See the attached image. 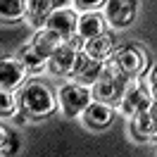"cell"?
Wrapping results in <instances>:
<instances>
[{"instance_id": "3957f363", "label": "cell", "mask_w": 157, "mask_h": 157, "mask_svg": "<svg viewBox=\"0 0 157 157\" xmlns=\"http://www.w3.org/2000/svg\"><path fill=\"white\" fill-rule=\"evenodd\" d=\"M57 102L67 117H78L93 102V90L83 83H78V81H71V83H64L57 90Z\"/></svg>"}, {"instance_id": "8992f818", "label": "cell", "mask_w": 157, "mask_h": 157, "mask_svg": "<svg viewBox=\"0 0 157 157\" xmlns=\"http://www.w3.org/2000/svg\"><path fill=\"white\" fill-rule=\"evenodd\" d=\"M152 100H155L152 98V88H147L143 83L133 81L117 105H119V109H121L124 114H131V117H133L136 112H147L150 105H152Z\"/></svg>"}, {"instance_id": "603a6c76", "label": "cell", "mask_w": 157, "mask_h": 157, "mask_svg": "<svg viewBox=\"0 0 157 157\" xmlns=\"http://www.w3.org/2000/svg\"><path fill=\"white\" fill-rule=\"evenodd\" d=\"M150 88H152V93L157 95V67L152 69V74H150Z\"/></svg>"}, {"instance_id": "44dd1931", "label": "cell", "mask_w": 157, "mask_h": 157, "mask_svg": "<svg viewBox=\"0 0 157 157\" xmlns=\"http://www.w3.org/2000/svg\"><path fill=\"white\" fill-rule=\"evenodd\" d=\"M76 2V7L81 12H86V10H95V7H100L102 2H107V0H74Z\"/></svg>"}, {"instance_id": "e0dca14e", "label": "cell", "mask_w": 157, "mask_h": 157, "mask_svg": "<svg viewBox=\"0 0 157 157\" xmlns=\"http://www.w3.org/2000/svg\"><path fill=\"white\" fill-rule=\"evenodd\" d=\"M19 59L26 64V69H29L31 74L43 71V69H45V64H48V57H43L38 50L33 48V43H31V45H24V48L19 50Z\"/></svg>"}, {"instance_id": "8fae6325", "label": "cell", "mask_w": 157, "mask_h": 157, "mask_svg": "<svg viewBox=\"0 0 157 157\" xmlns=\"http://www.w3.org/2000/svg\"><path fill=\"white\" fill-rule=\"evenodd\" d=\"M107 17L102 12H95V10H86L83 14H78V26H76V33L81 36L83 40L93 38V36H100L105 33L107 29Z\"/></svg>"}, {"instance_id": "277c9868", "label": "cell", "mask_w": 157, "mask_h": 157, "mask_svg": "<svg viewBox=\"0 0 157 157\" xmlns=\"http://www.w3.org/2000/svg\"><path fill=\"white\" fill-rule=\"evenodd\" d=\"M83 43L86 40L81 38V36H71V38H67L62 45H59L52 55H50L48 59V69L50 74H55V76H62V74H69L71 76V71H74V64H76V57L78 52L83 50Z\"/></svg>"}, {"instance_id": "cb8c5ba5", "label": "cell", "mask_w": 157, "mask_h": 157, "mask_svg": "<svg viewBox=\"0 0 157 157\" xmlns=\"http://www.w3.org/2000/svg\"><path fill=\"white\" fill-rule=\"evenodd\" d=\"M150 117L155 119V124H157V98L152 100V105H150Z\"/></svg>"}, {"instance_id": "ffe728a7", "label": "cell", "mask_w": 157, "mask_h": 157, "mask_svg": "<svg viewBox=\"0 0 157 157\" xmlns=\"http://www.w3.org/2000/svg\"><path fill=\"white\" fill-rule=\"evenodd\" d=\"M17 147H19L17 136H14L12 131H7V128H2V155H10V152H14Z\"/></svg>"}, {"instance_id": "52a82bcc", "label": "cell", "mask_w": 157, "mask_h": 157, "mask_svg": "<svg viewBox=\"0 0 157 157\" xmlns=\"http://www.w3.org/2000/svg\"><path fill=\"white\" fill-rule=\"evenodd\" d=\"M138 0H107L105 2V17L114 29H124L136 19Z\"/></svg>"}, {"instance_id": "9a60e30c", "label": "cell", "mask_w": 157, "mask_h": 157, "mask_svg": "<svg viewBox=\"0 0 157 157\" xmlns=\"http://www.w3.org/2000/svg\"><path fill=\"white\" fill-rule=\"evenodd\" d=\"M62 43H64V38L59 36L57 31H52V29H48V26H43V29H38L36 38H33V48L38 50L43 57L50 59V55H52V52H55V50H57Z\"/></svg>"}, {"instance_id": "2e32d148", "label": "cell", "mask_w": 157, "mask_h": 157, "mask_svg": "<svg viewBox=\"0 0 157 157\" xmlns=\"http://www.w3.org/2000/svg\"><path fill=\"white\" fill-rule=\"evenodd\" d=\"M131 131H133V138H136V140H150V138H152V133L157 131V124H155V119L150 117V109L133 114Z\"/></svg>"}, {"instance_id": "9c48e42d", "label": "cell", "mask_w": 157, "mask_h": 157, "mask_svg": "<svg viewBox=\"0 0 157 157\" xmlns=\"http://www.w3.org/2000/svg\"><path fill=\"white\" fill-rule=\"evenodd\" d=\"M26 74H29V69H26V64L21 59H14V57L2 59V64H0V88L14 90L26 78Z\"/></svg>"}, {"instance_id": "7402d4cb", "label": "cell", "mask_w": 157, "mask_h": 157, "mask_svg": "<svg viewBox=\"0 0 157 157\" xmlns=\"http://www.w3.org/2000/svg\"><path fill=\"white\" fill-rule=\"evenodd\" d=\"M71 2H74V0H52L55 10H64V7H71Z\"/></svg>"}, {"instance_id": "5bb4252c", "label": "cell", "mask_w": 157, "mask_h": 157, "mask_svg": "<svg viewBox=\"0 0 157 157\" xmlns=\"http://www.w3.org/2000/svg\"><path fill=\"white\" fill-rule=\"evenodd\" d=\"M55 5L52 0H26V17L33 29H43L48 24V17L52 14Z\"/></svg>"}, {"instance_id": "d6986e66", "label": "cell", "mask_w": 157, "mask_h": 157, "mask_svg": "<svg viewBox=\"0 0 157 157\" xmlns=\"http://www.w3.org/2000/svg\"><path fill=\"white\" fill-rule=\"evenodd\" d=\"M0 114L2 117L14 114V95H12V90H2V95H0Z\"/></svg>"}, {"instance_id": "5b68a950", "label": "cell", "mask_w": 157, "mask_h": 157, "mask_svg": "<svg viewBox=\"0 0 157 157\" xmlns=\"http://www.w3.org/2000/svg\"><path fill=\"white\" fill-rule=\"evenodd\" d=\"M112 62L117 64L121 71H126L128 76H140L143 71L147 69V55L143 48H138L133 43H128V45H119L114 52H112Z\"/></svg>"}, {"instance_id": "ba28073f", "label": "cell", "mask_w": 157, "mask_h": 157, "mask_svg": "<svg viewBox=\"0 0 157 157\" xmlns=\"http://www.w3.org/2000/svg\"><path fill=\"white\" fill-rule=\"evenodd\" d=\"M100 74H102V62H100V59H93L88 52L81 50L78 57H76V64H74V71H71L74 81L83 83V86H93L100 78Z\"/></svg>"}, {"instance_id": "7c38bea8", "label": "cell", "mask_w": 157, "mask_h": 157, "mask_svg": "<svg viewBox=\"0 0 157 157\" xmlns=\"http://www.w3.org/2000/svg\"><path fill=\"white\" fill-rule=\"evenodd\" d=\"M112 117H114V109L109 102L105 100H95V102H90L86 112H83V119H86V124L90 128H105L112 124Z\"/></svg>"}, {"instance_id": "4fadbf2b", "label": "cell", "mask_w": 157, "mask_h": 157, "mask_svg": "<svg viewBox=\"0 0 157 157\" xmlns=\"http://www.w3.org/2000/svg\"><path fill=\"white\" fill-rule=\"evenodd\" d=\"M83 52H88L93 59H100V62H105V59L112 57V52H114V40L109 36L107 31L105 33H100V36H93L83 43Z\"/></svg>"}, {"instance_id": "30bf717a", "label": "cell", "mask_w": 157, "mask_h": 157, "mask_svg": "<svg viewBox=\"0 0 157 157\" xmlns=\"http://www.w3.org/2000/svg\"><path fill=\"white\" fill-rule=\"evenodd\" d=\"M48 29L57 31L62 38L67 40L76 33V26H78V14L71 7H64V10H52V14L48 17Z\"/></svg>"}, {"instance_id": "6da1fadb", "label": "cell", "mask_w": 157, "mask_h": 157, "mask_svg": "<svg viewBox=\"0 0 157 157\" xmlns=\"http://www.w3.org/2000/svg\"><path fill=\"white\" fill-rule=\"evenodd\" d=\"M136 81V76H128L126 71L112 62V59H105L102 62V74L100 78L93 83V93L98 95V100H105V102H119L121 95L128 90V86Z\"/></svg>"}, {"instance_id": "7a4b0ae2", "label": "cell", "mask_w": 157, "mask_h": 157, "mask_svg": "<svg viewBox=\"0 0 157 157\" xmlns=\"http://www.w3.org/2000/svg\"><path fill=\"white\" fill-rule=\"evenodd\" d=\"M19 105H21V112H26L33 119H40V117H48L55 109V95L50 93V88L45 83L31 81V83H26L21 88Z\"/></svg>"}, {"instance_id": "ac0fdd59", "label": "cell", "mask_w": 157, "mask_h": 157, "mask_svg": "<svg viewBox=\"0 0 157 157\" xmlns=\"http://www.w3.org/2000/svg\"><path fill=\"white\" fill-rule=\"evenodd\" d=\"M26 12V0H0V14L5 21H17Z\"/></svg>"}]
</instances>
